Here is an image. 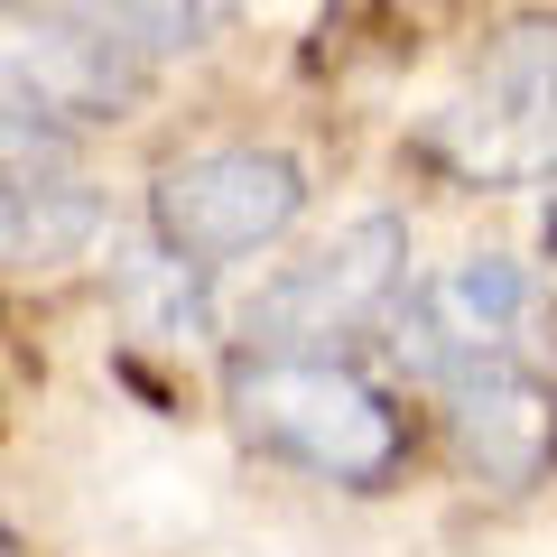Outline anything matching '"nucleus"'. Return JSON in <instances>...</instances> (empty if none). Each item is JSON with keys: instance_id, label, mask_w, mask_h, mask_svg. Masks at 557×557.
Returning <instances> with one entry per match:
<instances>
[{"instance_id": "obj_1", "label": "nucleus", "mask_w": 557, "mask_h": 557, "mask_svg": "<svg viewBox=\"0 0 557 557\" xmlns=\"http://www.w3.org/2000/svg\"><path fill=\"white\" fill-rule=\"evenodd\" d=\"M223 409L260 456L298 465L317 483L344 493H381L409 456V428H399L391 391L362 381L344 354H270V344H242L233 372H223Z\"/></svg>"}, {"instance_id": "obj_2", "label": "nucleus", "mask_w": 557, "mask_h": 557, "mask_svg": "<svg viewBox=\"0 0 557 557\" xmlns=\"http://www.w3.org/2000/svg\"><path fill=\"white\" fill-rule=\"evenodd\" d=\"M418 139L465 186H548L557 177V10L493 28Z\"/></svg>"}, {"instance_id": "obj_3", "label": "nucleus", "mask_w": 557, "mask_h": 557, "mask_svg": "<svg viewBox=\"0 0 557 557\" xmlns=\"http://www.w3.org/2000/svg\"><path fill=\"white\" fill-rule=\"evenodd\" d=\"M307 214V168L270 139H223V149H186L149 177V233L196 270H233V260L288 242Z\"/></svg>"}, {"instance_id": "obj_4", "label": "nucleus", "mask_w": 557, "mask_h": 557, "mask_svg": "<svg viewBox=\"0 0 557 557\" xmlns=\"http://www.w3.org/2000/svg\"><path fill=\"white\" fill-rule=\"evenodd\" d=\"M399 288H409V214H354L335 242L260 278V298H242L233 335L270 344V354H335L344 335L391 317Z\"/></svg>"}, {"instance_id": "obj_5", "label": "nucleus", "mask_w": 557, "mask_h": 557, "mask_svg": "<svg viewBox=\"0 0 557 557\" xmlns=\"http://www.w3.org/2000/svg\"><path fill=\"white\" fill-rule=\"evenodd\" d=\"M149 94V57L84 20L75 0L38 10V0H0V102L47 131H102Z\"/></svg>"}, {"instance_id": "obj_6", "label": "nucleus", "mask_w": 557, "mask_h": 557, "mask_svg": "<svg viewBox=\"0 0 557 557\" xmlns=\"http://www.w3.org/2000/svg\"><path fill=\"white\" fill-rule=\"evenodd\" d=\"M391 362L409 381H465L483 362H511L520 325H530V270L511 251H456L428 278H409L391 298Z\"/></svg>"}, {"instance_id": "obj_7", "label": "nucleus", "mask_w": 557, "mask_h": 557, "mask_svg": "<svg viewBox=\"0 0 557 557\" xmlns=\"http://www.w3.org/2000/svg\"><path fill=\"white\" fill-rule=\"evenodd\" d=\"M446 446L493 493L548 483L557 474V381L520 372V362H483V372L446 381Z\"/></svg>"}, {"instance_id": "obj_8", "label": "nucleus", "mask_w": 557, "mask_h": 557, "mask_svg": "<svg viewBox=\"0 0 557 557\" xmlns=\"http://www.w3.org/2000/svg\"><path fill=\"white\" fill-rule=\"evenodd\" d=\"M102 242V196L84 177H0V270H65Z\"/></svg>"}, {"instance_id": "obj_9", "label": "nucleus", "mask_w": 557, "mask_h": 557, "mask_svg": "<svg viewBox=\"0 0 557 557\" xmlns=\"http://www.w3.org/2000/svg\"><path fill=\"white\" fill-rule=\"evenodd\" d=\"M84 20H102L131 57H196V47H214L223 28H233L242 0H75Z\"/></svg>"}, {"instance_id": "obj_10", "label": "nucleus", "mask_w": 557, "mask_h": 557, "mask_svg": "<svg viewBox=\"0 0 557 557\" xmlns=\"http://www.w3.org/2000/svg\"><path fill=\"white\" fill-rule=\"evenodd\" d=\"M65 149H75V131H47L0 102V177H65Z\"/></svg>"}, {"instance_id": "obj_11", "label": "nucleus", "mask_w": 557, "mask_h": 557, "mask_svg": "<svg viewBox=\"0 0 557 557\" xmlns=\"http://www.w3.org/2000/svg\"><path fill=\"white\" fill-rule=\"evenodd\" d=\"M0 557H20V539H10V520H0Z\"/></svg>"}]
</instances>
